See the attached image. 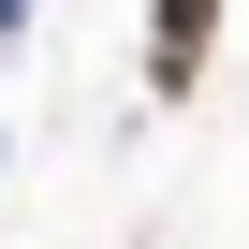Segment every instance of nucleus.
<instances>
[{
	"label": "nucleus",
	"instance_id": "1",
	"mask_svg": "<svg viewBox=\"0 0 249 249\" xmlns=\"http://www.w3.org/2000/svg\"><path fill=\"white\" fill-rule=\"evenodd\" d=\"M205 30H220V0H161V88H191V59H205Z\"/></svg>",
	"mask_w": 249,
	"mask_h": 249
}]
</instances>
